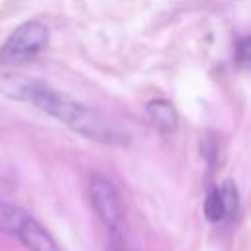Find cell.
I'll return each instance as SVG.
<instances>
[{"label":"cell","instance_id":"1","mask_svg":"<svg viewBox=\"0 0 251 251\" xmlns=\"http://www.w3.org/2000/svg\"><path fill=\"white\" fill-rule=\"evenodd\" d=\"M0 96L35 106L90 141L104 145L129 143V133L120 124L108 120L104 114L57 90L55 86L37 76H29L16 71L0 73Z\"/></svg>","mask_w":251,"mask_h":251},{"label":"cell","instance_id":"2","mask_svg":"<svg viewBox=\"0 0 251 251\" xmlns=\"http://www.w3.org/2000/svg\"><path fill=\"white\" fill-rule=\"evenodd\" d=\"M49 29L37 22H24L20 24L2 43L0 47V65H20L35 57L47 43Z\"/></svg>","mask_w":251,"mask_h":251},{"label":"cell","instance_id":"3","mask_svg":"<svg viewBox=\"0 0 251 251\" xmlns=\"http://www.w3.org/2000/svg\"><path fill=\"white\" fill-rule=\"evenodd\" d=\"M88 196L102 224L112 233H120L124 226V202H122V196L116 184L108 176L94 173L88 180Z\"/></svg>","mask_w":251,"mask_h":251},{"label":"cell","instance_id":"4","mask_svg":"<svg viewBox=\"0 0 251 251\" xmlns=\"http://www.w3.org/2000/svg\"><path fill=\"white\" fill-rule=\"evenodd\" d=\"M14 237H18L27 251H63L59 243L53 239V235L33 216L25 218V222L22 224V227L16 231Z\"/></svg>","mask_w":251,"mask_h":251},{"label":"cell","instance_id":"5","mask_svg":"<svg viewBox=\"0 0 251 251\" xmlns=\"http://www.w3.org/2000/svg\"><path fill=\"white\" fill-rule=\"evenodd\" d=\"M147 116L151 124L165 135L173 133L176 127V112L171 102L167 100H151L147 104Z\"/></svg>","mask_w":251,"mask_h":251},{"label":"cell","instance_id":"6","mask_svg":"<svg viewBox=\"0 0 251 251\" xmlns=\"http://www.w3.org/2000/svg\"><path fill=\"white\" fill-rule=\"evenodd\" d=\"M27 216H29V214H27L24 208L0 200V231H2V233L16 235V231L22 227V224L25 222Z\"/></svg>","mask_w":251,"mask_h":251},{"label":"cell","instance_id":"7","mask_svg":"<svg viewBox=\"0 0 251 251\" xmlns=\"http://www.w3.org/2000/svg\"><path fill=\"white\" fill-rule=\"evenodd\" d=\"M204 216L208 218V222L218 224L222 220H226V210H224V202L220 196L218 188H212L204 200Z\"/></svg>","mask_w":251,"mask_h":251},{"label":"cell","instance_id":"8","mask_svg":"<svg viewBox=\"0 0 251 251\" xmlns=\"http://www.w3.org/2000/svg\"><path fill=\"white\" fill-rule=\"evenodd\" d=\"M218 190H220V196H222V202H224L226 218H233L237 214V208H239V192H237V186L231 180H226Z\"/></svg>","mask_w":251,"mask_h":251}]
</instances>
